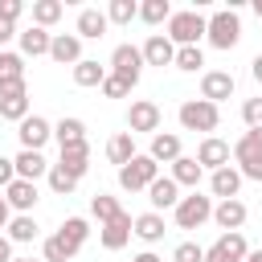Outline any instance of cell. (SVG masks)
I'll list each match as a JSON object with an SVG mask.
<instances>
[{"label":"cell","instance_id":"6da1fadb","mask_svg":"<svg viewBox=\"0 0 262 262\" xmlns=\"http://www.w3.org/2000/svg\"><path fill=\"white\" fill-rule=\"evenodd\" d=\"M205 33H209V20H205L196 8L172 12V20H168V41H172L176 49H184V45H196Z\"/></svg>","mask_w":262,"mask_h":262},{"label":"cell","instance_id":"7a4b0ae2","mask_svg":"<svg viewBox=\"0 0 262 262\" xmlns=\"http://www.w3.org/2000/svg\"><path fill=\"white\" fill-rule=\"evenodd\" d=\"M209 45L213 49H221V53H229L237 41H242V20H237V8H221V12H213L209 16Z\"/></svg>","mask_w":262,"mask_h":262},{"label":"cell","instance_id":"3957f363","mask_svg":"<svg viewBox=\"0 0 262 262\" xmlns=\"http://www.w3.org/2000/svg\"><path fill=\"white\" fill-rule=\"evenodd\" d=\"M180 127L184 131H217V123H221V111L213 106V102H205V98H188V102H180Z\"/></svg>","mask_w":262,"mask_h":262},{"label":"cell","instance_id":"277c9868","mask_svg":"<svg viewBox=\"0 0 262 262\" xmlns=\"http://www.w3.org/2000/svg\"><path fill=\"white\" fill-rule=\"evenodd\" d=\"M156 176H160V164H156L151 156H135L131 164L119 168V188H127V192H147Z\"/></svg>","mask_w":262,"mask_h":262},{"label":"cell","instance_id":"5b68a950","mask_svg":"<svg viewBox=\"0 0 262 262\" xmlns=\"http://www.w3.org/2000/svg\"><path fill=\"white\" fill-rule=\"evenodd\" d=\"M172 217H176V229H201L213 217V201L201 196V192H188V196H180V205L172 209Z\"/></svg>","mask_w":262,"mask_h":262},{"label":"cell","instance_id":"8992f818","mask_svg":"<svg viewBox=\"0 0 262 262\" xmlns=\"http://www.w3.org/2000/svg\"><path fill=\"white\" fill-rule=\"evenodd\" d=\"M143 66H147V61H143V49H139V45H127V41L115 45V53H111V74H119L123 82L135 86L139 74H143Z\"/></svg>","mask_w":262,"mask_h":262},{"label":"cell","instance_id":"52a82bcc","mask_svg":"<svg viewBox=\"0 0 262 262\" xmlns=\"http://www.w3.org/2000/svg\"><path fill=\"white\" fill-rule=\"evenodd\" d=\"M246 254H250V246H246L242 233H221L205 250V262H246Z\"/></svg>","mask_w":262,"mask_h":262},{"label":"cell","instance_id":"ba28073f","mask_svg":"<svg viewBox=\"0 0 262 262\" xmlns=\"http://www.w3.org/2000/svg\"><path fill=\"white\" fill-rule=\"evenodd\" d=\"M131 233H135V217H131V213H119L115 221L98 225V242H102V250H123V246L131 242Z\"/></svg>","mask_w":262,"mask_h":262},{"label":"cell","instance_id":"9c48e42d","mask_svg":"<svg viewBox=\"0 0 262 262\" xmlns=\"http://www.w3.org/2000/svg\"><path fill=\"white\" fill-rule=\"evenodd\" d=\"M20 151H41L49 139H53V127H49V119H41V115H29L25 123H20Z\"/></svg>","mask_w":262,"mask_h":262},{"label":"cell","instance_id":"30bf717a","mask_svg":"<svg viewBox=\"0 0 262 262\" xmlns=\"http://www.w3.org/2000/svg\"><path fill=\"white\" fill-rule=\"evenodd\" d=\"M233 94V74L229 70H205L201 74V98L205 102H221V98H229Z\"/></svg>","mask_w":262,"mask_h":262},{"label":"cell","instance_id":"8fae6325","mask_svg":"<svg viewBox=\"0 0 262 262\" xmlns=\"http://www.w3.org/2000/svg\"><path fill=\"white\" fill-rule=\"evenodd\" d=\"M160 106L156 102H147V98H139V102H131V111H127V131L131 135H139V131H160Z\"/></svg>","mask_w":262,"mask_h":262},{"label":"cell","instance_id":"7c38bea8","mask_svg":"<svg viewBox=\"0 0 262 262\" xmlns=\"http://www.w3.org/2000/svg\"><path fill=\"white\" fill-rule=\"evenodd\" d=\"M196 164H201V168H209V172L229 168V143H225V139H217V135H205V139H201V147H196Z\"/></svg>","mask_w":262,"mask_h":262},{"label":"cell","instance_id":"4fadbf2b","mask_svg":"<svg viewBox=\"0 0 262 262\" xmlns=\"http://www.w3.org/2000/svg\"><path fill=\"white\" fill-rule=\"evenodd\" d=\"M147 201H151V213H160V209H176V205H180V184H176L172 176H156L151 188H147Z\"/></svg>","mask_w":262,"mask_h":262},{"label":"cell","instance_id":"5bb4252c","mask_svg":"<svg viewBox=\"0 0 262 262\" xmlns=\"http://www.w3.org/2000/svg\"><path fill=\"white\" fill-rule=\"evenodd\" d=\"M49 57L57 66H78L82 61V37L78 33H57L53 45H49Z\"/></svg>","mask_w":262,"mask_h":262},{"label":"cell","instance_id":"9a60e30c","mask_svg":"<svg viewBox=\"0 0 262 262\" xmlns=\"http://www.w3.org/2000/svg\"><path fill=\"white\" fill-rule=\"evenodd\" d=\"M213 221L225 229V233H242V225H246V205L233 196V201H217L213 205Z\"/></svg>","mask_w":262,"mask_h":262},{"label":"cell","instance_id":"2e32d148","mask_svg":"<svg viewBox=\"0 0 262 262\" xmlns=\"http://www.w3.org/2000/svg\"><path fill=\"white\" fill-rule=\"evenodd\" d=\"M143 61L147 66H172L176 61V45L168 41V33H151L143 41Z\"/></svg>","mask_w":262,"mask_h":262},{"label":"cell","instance_id":"e0dca14e","mask_svg":"<svg viewBox=\"0 0 262 262\" xmlns=\"http://www.w3.org/2000/svg\"><path fill=\"white\" fill-rule=\"evenodd\" d=\"M57 168H66L74 180H82V176H86V168H90V143H70V147H61Z\"/></svg>","mask_w":262,"mask_h":262},{"label":"cell","instance_id":"ac0fdd59","mask_svg":"<svg viewBox=\"0 0 262 262\" xmlns=\"http://www.w3.org/2000/svg\"><path fill=\"white\" fill-rule=\"evenodd\" d=\"M106 29H111V20H106L102 8H82V12H78V37H82V41H98Z\"/></svg>","mask_w":262,"mask_h":262},{"label":"cell","instance_id":"d6986e66","mask_svg":"<svg viewBox=\"0 0 262 262\" xmlns=\"http://www.w3.org/2000/svg\"><path fill=\"white\" fill-rule=\"evenodd\" d=\"M49 45H53V33H49V29L29 25V29L20 33V57H45Z\"/></svg>","mask_w":262,"mask_h":262},{"label":"cell","instance_id":"ffe728a7","mask_svg":"<svg viewBox=\"0 0 262 262\" xmlns=\"http://www.w3.org/2000/svg\"><path fill=\"white\" fill-rule=\"evenodd\" d=\"M12 164H16V180H33V184H37V176H49V168H53L41 151H20Z\"/></svg>","mask_w":262,"mask_h":262},{"label":"cell","instance_id":"44dd1931","mask_svg":"<svg viewBox=\"0 0 262 262\" xmlns=\"http://www.w3.org/2000/svg\"><path fill=\"white\" fill-rule=\"evenodd\" d=\"M209 188H213V196H221V201H233L237 196V188H242V172L229 164V168H217L213 176H209Z\"/></svg>","mask_w":262,"mask_h":262},{"label":"cell","instance_id":"7402d4cb","mask_svg":"<svg viewBox=\"0 0 262 262\" xmlns=\"http://www.w3.org/2000/svg\"><path fill=\"white\" fill-rule=\"evenodd\" d=\"M147 156H151L156 164H176V160H180V135H172V131H168V135H164V131H160V135H151Z\"/></svg>","mask_w":262,"mask_h":262},{"label":"cell","instance_id":"603a6c76","mask_svg":"<svg viewBox=\"0 0 262 262\" xmlns=\"http://www.w3.org/2000/svg\"><path fill=\"white\" fill-rule=\"evenodd\" d=\"M4 201H8L16 213H29V209L37 205V184H33V180H12V184L4 188Z\"/></svg>","mask_w":262,"mask_h":262},{"label":"cell","instance_id":"cb8c5ba5","mask_svg":"<svg viewBox=\"0 0 262 262\" xmlns=\"http://www.w3.org/2000/svg\"><path fill=\"white\" fill-rule=\"evenodd\" d=\"M135 156H139V151H135V135H131V131L111 135V143H106V160H111V164H119V168H123V164H131Z\"/></svg>","mask_w":262,"mask_h":262},{"label":"cell","instance_id":"d4e9b609","mask_svg":"<svg viewBox=\"0 0 262 262\" xmlns=\"http://www.w3.org/2000/svg\"><path fill=\"white\" fill-rule=\"evenodd\" d=\"M201 176H205V168L196 164V156H180V160L172 164V180H176L180 188H192V192H196Z\"/></svg>","mask_w":262,"mask_h":262},{"label":"cell","instance_id":"484cf974","mask_svg":"<svg viewBox=\"0 0 262 262\" xmlns=\"http://www.w3.org/2000/svg\"><path fill=\"white\" fill-rule=\"evenodd\" d=\"M106 66H98L94 57H82L78 66H74V86H102L106 82Z\"/></svg>","mask_w":262,"mask_h":262},{"label":"cell","instance_id":"4316f807","mask_svg":"<svg viewBox=\"0 0 262 262\" xmlns=\"http://www.w3.org/2000/svg\"><path fill=\"white\" fill-rule=\"evenodd\" d=\"M164 233H168V229H164V217H160V213H139V217H135V237H143L147 246H156Z\"/></svg>","mask_w":262,"mask_h":262},{"label":"cell","instance_id":"83f0119b","mask_svg":"<svg viewBox=\"0 0 262 262\" xmlns=\"http://www.w3.org/2000/svg\"><path fill=\"white\" fill-rule=\"evenodd\" d=\"M61 12H66V4H61V0H33V25H37V29L57 25V20H61Z\"/></svg>","mask_w":262,"mask_h":262},{"label":"cell","instance_id":"f1b7e54d","mask_svg":"<svg viewBox=\"0 0 262 262\" xmlns=\"http://www.w3.org/2000/svg\"><path fill=\"white\" fill-rule=\"evenodd\" d=\"M53 139H57V147L86 143V123H82V119H61V123L53 127Z\"/></svg>","mask_w":262,"mask_h":262},{"label":"cell","instance_id":"f546056e","mask_svg":"<svg viewBox=\"0 0 262 262\" xmlns=\"http://www.w3.org/2000/svg\"><path fill=\"white\" fill-rule=\"evenodd\" d=\"M37 237V221L29 217V213H16L12 221H8V242L12 246H25V242H33Z\"/></svg>","mask_w":262,"mask_h":262},{"label":"cell","instance_id":"4dcf8cb0","mask_svg":"<svg viewBox=\"0 0 262 262\" xmlns=\"http://www.w3.org/2000/svg\"><path fill=\"white\" fill-rule=\"evenodd\" d=\"M233 160H262V127L258 131H246L237 143H233Z\"/></svg>","mask_w":262,"mask_h":262},{"label":"cell","instance_id":"1f68e13d","mask_svg":"<svg viewBox=\"0 0 262 262\" xmlns=\"http://www.w3.org/2000/svg\"><path fill=\"white\" fill-rule=\"evenodd\" d=\"M139 20L143 25H164V20H172V4L168 0H143L139 4Z\"/></svg>","mask_w":262,"mask_h":262},{"label":"cell","instance_id":"d6a6232c","mask_svg":"<svg viewBox=\"0 0 262 262\" xmlns=\"http://www.w3.org/2000/svg\"><path fill=\"white\" fill-rule=\"evenodd\" d=\"M74 254H78V246H70L61 233H49L45 237V262H70Z\"/></svg>","mask_w":262,"mask_h":262},{"label":"cell","instance_id":"836d02e7","mask_svg":"<svg viewBox=\"0 0 262 262\" xmlns=\"http://www.w3.org/2000/svg\"><path fill=\"white\" fill-rule=\"evenodd\" d=\"M135 16H139V4L135 0H111L106 4V20L111 25H131Z\"/></svg>","mask_w":262,"mask_h":262},{"label":"cell","instance_id":"e575fe53","mask_svg":"<svg viewBox=\"0 0 262 262\" xmlns=\"http://www.w3.org/2000/svg\"><path fill=\"white\" fill-rule=\"evenodd\" d=\"M90 213L98 217V225H106V221H115V217L123 213V205H119L115 196H106V192H98V196L90 201Z\"/></svg>","mask_w":262,"mask_h":262},{"label":"cell","instance_id":"d590c367","mask_svg":"<svg viewBox=\"0 0 262 262\" xmlns=\"http://www.w3.org/2000/svg\"><path fill=\"white\" fill-rule=\"evenodd\" d=\"M57 233H61V237H66L70 246H78V250H82V242L90 237V225H86V217H66Z\"/></svg>","mask_w":262,"mask_h":262},{"label":"cell","instance_id":"8d00e7d4","mask_svg":"<svg viewBox=\"0 0 262 262\" xmlns=\"http://www.w3.org/2000/svg\"><path fill=\"white\" fill-rule=\"evenodd\" d=\"M176 70H184V74H196L201 66H205V53H201V45H184V49H176V61H172Z\"/></svg>","mask_w":262,"mask_h":262},{"label":"cell","instance_id":"74e56055","mask_svg":"<svg viewBox=\"0 0 262 262\" xmlns=\"http://www.w3.org/2000/svg\"><path fill=\"white\" fill-rule=\"evenodd\" d=\"M8 98H29V86H25L20 74H4L0 78V102H8Z\"/></svg>","mask_w":262,"mask_h":262},{"label":"cell","instance_id":"f35d334b","mask_svg":"<svg viewBox=\"0 0 262 262\" xmlns=\"http://www.w3.org/2000/svg\"><path fill=\"white\" fill-rule=\"evenodd\" d=\"M49 188H53L57 196H70V192L78 188V180H74L66 168H57V164H53V168H49Z\"/></svg>","mask_w":262,"mask_h":262},{"label":"cell","instance_id":"ab89813d","mask_svg":"<svg viewBox=\"0 0 262 262\" xmlns=\"http://www.w3.org/2000/svg\"><path fill=\"white\" fill-rule=\"evenodd\" d=\"M0 119L25 123V119H29V98H8V102H0Z\"/></svg>","mask_w":262,"mask_h":262},{"label":"cell","instance_id":"60d3db41","mask_svg":"<svg viewBox=\"0 0 262 262\" xmlns=\"http://www.w3.org/2000/svg\"><path fill=\"white\" fill-rule=\"evenodd\" d=\"M131 90H135V86H131V82H123L119 74H106V82H102V94H106V98H127Z\"/></svg>","mask_w":262,"mask_h":262},{"label":"cell","instance_id":"b9f144b4","mask_svg":"<svg viewBox=\"0 0 262 262\" xmlns=\"http://www.w3.org/2000/svg\"><path fill=\"white\" fill-rule=\"evenodd\" d=\"M172 262H205V250H201L196 242H180V246L172 250Z\"/></svg>","mask_w":262,"mask_h":262},{"label":"cell","instance_id":"7bdbcfd3","mask_svg":"<svg viewBox=\"0 0 262 262\" xmlns=\"http://www.w3.org/2000/svg\"><path fill=\"white\" fill-rule=\"evenodd\" d=\"M242 119H246L250 131H258V127H262V98H246V102H242Z\"/></svg>","mask_w":262,"mask_h":262},{"label":"cell","instance_id":"ee69618b","mask_svg":"<svg viewBox=\"0 0 262 262\" xmlns=\"http://www.w3.org/2000/svg\"><path fill=\"white\" fill-rule=\"evenodd\" d=\"M25 12V4L20 0H0V20H8V25H16V16Z\"/></svg>","mask_w":262,"mask_h":262},{"label":"cell","instance_id":"f6af8a7d","mask_svg":"<svg viewBox=\"0 0 262 262\" xmlns=\"http://www.w3.org/2000/svg\"><path fill=\"white\" fill-rule=\"evenodd\" d=\"M4 74H20V78H25V57L4 49ZM4 74H0V78H4Z\"/></svg>","mask_w":262,"mask_h":262},{"label":"cell","instance_id":"bcb514c9","mask_svg":"<svg viewBox=\"0 0 262 262\" xmlns=\"http://www.w3.org/2000/svg\"><path fill=\"white\" fill-rule=\"evenodd\" d=\"M242 180H262V160H242Z\"/></svg>","mask_w":262,"mask_h":262},{"label":"cell","instance_id":"7dc6e473","mask_svg":"<svg viewBox=\"0 0 262 262\" xmlns=\"http://www.w3.org/2000/svg\"><path fill=\"white\" fill-rule=\"evenodd\" d=\"M12 180H16V164H12V160H4V156H0V188H8V184H12Z\"/></svg>","mask_w":262,"mask_h":262},{"label":"cell","instance_id":"c3c4849f","mask_svg":"<svg viewBox=\"0 0 262 262\" xmlns=\"http://www.w3.org/2000/svg\"><path fill=\"white\" fill-rule=\"evenodd\" d=\"M12 37H20V33H16V25H8V20H0V49H4V45H8Z\"/></svg>","mask_w":262,"mask_h":262},{"label":"cell","instance_id":"681fc988","mask_svg":"<svg viewBox=\"0 0 262 262\" xmlns=\"http://www.w3.org/2000/svg\"><path fill=\"white\" fill-rule=\"evenodd\" d=\"M0 262H12V242H8V233H0Z\"/></svg>","mask_w":262,"mask_h":262},{"label":"cell","instance_id":"f907efd6","mask_svg":"<svg viewBox=\"0 0 262 262\" xmlns=\"http://www.w3.org/2000/svg\"><path fill=\"white\" fill-rule=\"evenodd\" d=\"M8 221H12V205L0 196V229H8Z\"/></svg>","mask_w":262,"mask_h":262},{"label":"cell","instance_id":"816d5d0a","mask_svg":"<svg viewBox=\"0 0 262 262\" xmlns=\"http://www.w3.org/2000/svg\"><path fill=\"white\" fill-rule=\"evenodd\" d=\"M250 74H254V82H262V53L250 61Z\"/></svg>","mask_w":262,"mask_h":262},{"label":"cell","instance_id":"f5cc1de1","mask_svg":"<svg viewBox=\"0 0 262 262\" xmlns=\"http://www.w3.org/2000/svg\"><path fill=\"white\" fill-rule=\"evenodd\" d=\"M131 262H160V258H156V254H151V250H143V254H135V258H131Z\"/></svg>","mask_w":262,"mask_h":262},{"label":"cell","instance_id":"db71d44e","mask_svg":"<svg viewBox=\"0 0 262 262\" xmlns=\"http://www.w3.org/2000/svg\"><path fill=\"white\" fill-rule=\"evenodd\" d=\"M246 262H262V250H250V254H246Z\"/></svg>","mask_w":262,"mask_h":262},{"label":"cell","instance_id":"11a10c76","mask_svg":"<svg viewBox=\"0 0 262 262\" xmlns=\"http://www.w3.org/2000/svg\"><path fill=\"white\" fill-rule=\"evenodd\" d=\"M254 12H258V20H262V0H254Z\"/></svg>","mask_w":262,"mask_h":262},{"label":"cell","instance_id":"9f6ffc18","mask_svg":"<svg viewBox=\"0 0 262 262\" xmlns=\"http://www.w3.org/2000/svg\"><path fill=\"white\" fill-rule=\"evenodd\" d=\"M0 74H4V49H0Z\"/></svg>","mask_w":262,"mask_h":262},{"label":"cell","instance_id":"6f0895ef","mask_svg":"<svg viewBox=\"0 0 262 262\" xmlns=\"http://www.w3.org/2000/svg\"><path fill=\"white\" fill-rule=\"evenodd\" d=\"M12 262H37V258H12Z\"/></svg>","mask_w":262,"mask_h":262}]
</instances>
